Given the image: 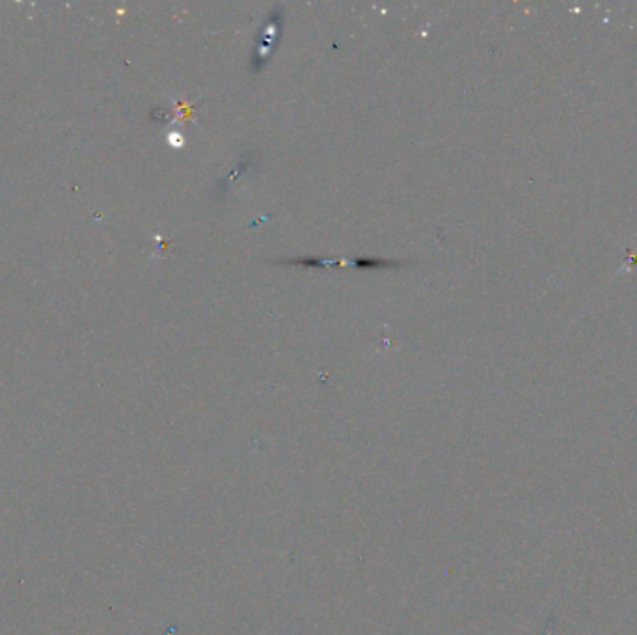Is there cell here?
Listing matches in <instances>:
<instances>
[{"label":"cell","instance_id":"1","mask_svg":"<svg viewBox=\"0 0 637 635\" xmlns=\"http://www.w3.org/2000/svg\"><path fill=\"white\" fill-rule=\"evenodd\" d=\"M353 265L356 269H386V267H395L401 263L390 261V259H377V257H356L353 259Z\"/></svg>","mask_w":637,"mask_h":635}]
</instances>
